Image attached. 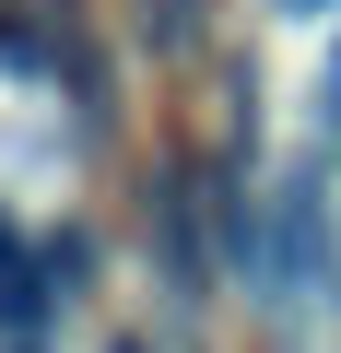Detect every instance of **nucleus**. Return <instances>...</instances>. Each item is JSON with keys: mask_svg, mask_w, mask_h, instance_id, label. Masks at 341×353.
<instances>
[{"mask_svg": "<svg viewBox=\"0 0 341 353\" xmlns=\"http://www.w3.org/2000/svg\"><path fill=\"white\" fill-rule=\"evenodd\" d=\"M329 294V176L294 165L271 189V294L259 306H318Z\"/></svg>", "mask_w": 341, "mask_h": 353, "instance_id": "f257e3e1", "label": "nucleus"}, {"mask_svg": "<svg viewBox=\"0 0 341 353\" xmlns=\"http://www.w3.org/2000/svg\"><path fill=\"white\" fill-rule=\"evenodd\" d=\"M141 36H153L165 59H189V48H200V0H141Z\"/></svg>", "mask_w": 341, "mask_h": 353, "instance_id": "f03ea898", "label": "nucleus"}, {"mask_svg": "<svg viewBox=\"0 0 341 353\" xmlns=\"http://www.w3.org/2000/svg\"><path fill=\"white\" fill-rule=\"evenodd\" d=\"M271 12H294V24H318V12H341V0H271Z\"/></svg>", "mask_w": 341, "mask_h": 353, "instance_id": "7ed1b4c3", "label": "nucleus"}, {"mask_svg": "<svg viewBox=\"0 0 341 353\" xmlns=\"http://www.w3.org/2000/svg\"><path fill=\"white\" fill-rule=\"evenodd\" d=\"M329 130H341V59H329Z\"/></svg>", "mask_w": 341, "mask_h": 353, "instance_id": "20e7f679", "label": "nucleus"}, {"mask_svg": "<svg viewBox=\"0 0 341 353\" xmlns=\"http://www.w3.org/2000/svg\"><path fill=\"white\" fill-rule=\"evenodd\" d=\"M118 353H141V341H118Z\"/></svg>", "mask_w": 341, "mask_h": 353, "instance_id": "39448f33", "label": "nucleus"}]
</instances>
